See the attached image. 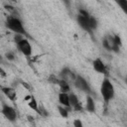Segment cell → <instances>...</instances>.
<instances>
[{"label":"cell","mask_w":127,"mask_h":127,"mask_svg":"<svg viewBox=\"0 0 127 127\" xmlns=\"http://www.w3.org/2000/svg\"><path fill=\"white\" fill-rule=\"evenodd\" d=\"M6 27L15 34H20L25 36L26 38H29V34L27 33L22 21L17 16H9L6 19Z\"/></svg>","instance_id":"obj_1"},{"label":"cell","mask_w":127,"mask_h":127,"mask_svg":"<svg viewBox=\"0 0 127 127\" xmlns=\"http://www.w3.org/2000/svg\"><path fill=\"white\" fill-rule=\"evenodd\" d=\"M100 94H101L102 99L105 104H108V102L114 98L115 89H114L112 82L107 77L103 78V80L100 84Z\"/></svg>","instance_id":"obj_2"},{"label":"cell","mask_w":127,"mask_h":127,"mask_svg":"<svg viewBox=\"0 0 127 127\" xmlns=\"http://www.w3.org/2000/svg\"><path fill=\"white\" fill-rule=\"evenodd\" d=\"M74 86L83 91L84 93H86L87 95H90L91 94V87H90V84L88 83V81L86 80V78H84L82 75L80 74H76V77H75V80L73 82Z\"/></svg>","instance_id":"obj_3"},{"label":"cell","mask_w":127,"mask_h":127,"mask_svg":"<svg viewBox=\"0 0 127 127\" xmlns=\"http://www.w3.org/2000/svg\"><path fill=\"white\" fill-rule=\"evenodd\" d=\"M16 47L18 49V51L20 53H22L25 57L29 58L32 56V53H33V49H32V46L29 42V40L27 38L23 39L22 41H20L19 43L16 44Z\"/></svg>","instance_id":"obj_4"},{"label":"cell","mask_w":127,"mask_h":127,"mask_svg":"<svg viewBox=\"0 0 127 127\" xmlns=\"http://www.w3.org/2000/svg\"><path fill=\"white\" fill-rule=\"evenodd\" d=\"M102 46L103 48L108 51V52H113V53H119L120 48L115 44L114 39H113V35H108L106 37L103 38L102 40Z\"/></svg>","instance_id":"obj_5"},{"label":"cell","mask_w":127,"mask_h":127,"mask_svg":"<svg viewBox=\"0 0 127 127\" xmlns=\"http://www.w3.org/2000/svg\"><path fill=\"white\" fill-rule=\"evenodd\" d=\"M1 111H2V114L4 115V117L6 119H8L10 122H15L17 120V112L14 107L3 103Z\"/></svg>","instance_id":"obj_6"},{"label":"cell","mask_w":127,"mask_h":127,"mask_svg":"<svg viewBox=\"0 0 127 127\" xmlns=\"http://www.w3.org/2000/svg\"><path fill=\"white\" fill-rule=\"evenodd\" d=\"M92 67H93V69L97 73L104 74V75H107L108 74V72H107L108 70H107V67H106L105 64L99 58H97V59H95V60L92 61Z\"/></svg>","instance_id":"obj_7"},{"label":"cell","mask_w":127,"mask_h":127,"mask_svg":"<svg viewBox=\"0 0 127 127\" xmlns=\"http://www.w3.org/2000/svg\"><path fill=\"white\" fill-rule=\"evenodd\" d=\"M75 77H76V74L73 73V71L68 67H64L60 72V78L67 81L68 83L69 82H74Z\"/></svg>","instance_id":"obj_8"},{"label":"cell","mask_w":127,"mask_h":127,"mask_svg":"<svg viewBox=\"0 0 127 127\" xmlns=\"http://www.w3.org/2000/svg\"><path fill=\"white\" fill-rule=\"evenodd\" d=\"M88 18H89V17H83V16H81V15H77V17H76V22H77L78 26H79L82 30H84L85 32L89 33V34L92 36V30H91L90 27H89Z\"/></svg>","instance_id":"obj_9"},{"label":"cell","mask_w":127,"mask_h":127,"mask_svg":"<svg viewBox=\"0 0 127 127\" xmlns=\"http://www.w3.org/2000/svg\"><path fill=\"white\" fill-rule=\"evenodd\" d=\"M1 91L4 93V95H6V97L11 100L12 102H15L17 99V92L15 90V88L13 87H9V86H2L1 87Z\"/></svg>","instance_id":"obj_10"},{"label":"cell","mask_w":127,"mask_h":127,"mask_svg":"<svg viewBox=\"0 0 127 127\" xmlns=\"http://www.w3.org/2000/svg\"><path fill=\"white\" fill-rule=\"evenodd\" d=\"M85 109L89 113H94L96 111V106H95V101L92 98L91 95H87L85 99Z\"/></svg>","instance_id":"obj_11"},{"label":"cell","mask_w":127,"mask_h":127,"mask_svg":"<svg viewBox=\"0 0 127 127\" xmlns=\"http://www.w3.org/2000/svg\"><path fill=\"white\" fill-rule=\"evenodd\" d=\"M58 99L61 105L66 107V108H71L70 107V103H69V96L68 93H64V92H60L58 95Z\"/></svg>","instance_id":"obj_12"},{"label":"cell","mask_w":127,"mask_h":127,"mask_svg":"<svg viewBox=\"0 0 127 127\" xmlns=\"http://www.w3.org/2000/svg\"><path fill=\"white\" fill-rule=\"evenodd\" d=\"M25 100H28V106L31 108V109H33L34 111H36L37 113L39 112V103H38V101H37V99L33 96V95H30V96H27L26 98H25Z\"/></svg>","instance_id":"obj_13"},{"label":"cell","mask_w":127,"mask_h":127,"mask_svg":"<svg viewBox=\"0 0 127 127\" xmlns=\"http://www.w3.org/2000/svg\"><path fill=\"white\" fill-rule=\"evenodd\" d=\"M58 85L60 87V92H64V93L70 92V85H69V83L67 81L60 78V82H59Z\"/></svg>","instance_id":"obj_14"},{"label":"cell","mask_w":127,"mask_h":127,"mask_svg":"<svg viewBox=\"0 0 127 127\" xmlns=\"http://www.w3.org/2000/svg\"><path fill=\"white\" fill-rule=\"evenodd\" d=\"M68 96H69V103H70V107L71 108H74L77 104H79V99L77 97V95L74 93V92H69L68 93Z\"/></svg>","instance_id":"obj_15"},{"label":"cell","mask_w":127,"mask_h":127,"mask_svg":"<svg viewBox=\"0 0 127 127\" xmlns=\"http://www.w3.org/2000/svg\"><path fill=\"white\" fill-rule=\"evenodd\" d=\"M88 23H89V27H90V29L92 31H94V30H96L98 28V21H97V19L95 17L91 16V15L88 18Z\"/></svg>","instance_id":"obj_16"},{"label":"cell","mask_w":127,"mask_h":127,"mask_svg":"<svg viewBox=\"0 0 127 127\" xmlns=\"http://www.w3.org/2000/svg\"><path fill=\"white\" fill-rule=\"evenodd\" d=\"M58 111L60 113V115L63 117V118H67L68 117V108L63 106V105H58Z\"/></svg>","instance_id":"obj_17"},{"label":"cell","mask_w":127,"mask_h":127,"mask_svg":"<svg viewBox=\"0 0 127 127\" xmlns=\"http://www.w3.org/2000/svg\"><path fill=\"white\" fill-rule=\"evenodd\" d=\"M116 4L120 7V9L123 11L125 15H127V0H117Z\"/></svg>","instance_id":"obj_18"},{"label":"cell","mask_w":127,"mask_h":127,"mask_svg":"<svg viewBox=\"0 0 127 127\" xmlns=\"http://www.w3.org/2000/svg\"><path fill=\"white\" fill-rule=\"evenodd\" d=\"M48 82H50V83H52V84H59V82H60V77H58L56 74H51L49 77H48Z\"/></svg>","instance_id":"obj_19"},{"label":"cell","mask_w":127,"mask_h":127,"mask_svg":"<svg viewBox=\"0 0 127 127\" xmlns=\"http://www.w3.org/2000/svg\"><path fill=\"white\" fill-rule=\"evenodd\" d=\"M41 116H43V117H47V116H49V113H48V111L45 109V107L44 106H42V105H40L39 106V112H38Z\"/></svg>","instance_id":"obj_20"},{"label":"cell","mask_w":127,"mask_h":127,"mask_svg":"<svg viewBox=\"0 0 127 127\" xmlns=\"http://www.w3.org/2000/svg\"><path fill=\"white\" fill-rule=\"evenodd\" d=\"M113 39H114V42H115V44L119 47V48H121V46H122V41H121V38L118 36V35H113Z\"/></svg>","instance_id":"obj_21"},{"label":"cell","mask_w":127,"mask_h":127,"mask_svg":"<svg viewBox=\"0 0 127 127\" xmlns=\"http://www.w3.org/2000/svg\"><path fill=\"white\" fill-rule=\"evenodd\" d=\"M5 58L8 60V61H14L15 60V55L13 52H7L5 54Z\"/></svg>","instance_id":"obj_22"},{"label":"cell","mask_w":127,"mask_h":127,"mask_svg":"<svg viewBox=\"0 0 127 127\" xmlns=\"http://www.w3.org/2000/svg\"><path fill=\"white\" fill-rule=\"evenodd\" d=\"M26 37L25 36H23V35H20V34H15V36H14V42L17 44V43H19L20 41H22L23 39H25Z\"/></svg>","instance_id":"obj_23"},{"label":"cell","mask_w":127,"mask_h":127,"mask_svg":"<svg viewBox=\"0 0 127 127\" xmlns=\"http://www.w3.org/2000/svg\"><path fill=\"white\" fill-rule=\"evenodd\" d=\"M72 124H73V127H83V123L80 119H74Z\"/></svg>","instance_id":"obj_24"},{"label":"cell","mask_w":127,"mask_h":127,"mask_svg":"<svg viewBox=\"0 0 127 127\" xmlns=\"http://www.w3.org/2000/svg\"><path fill=\"white\" fill-rule=\"evenodd\" d=\"M21 84H22L23 86H25V88H26V89H28V90H31V86H30L28 83H26L25 81H21Z\"/></svg>","instance_id":"obj_25"},{"label":"cell","mask_w":127,"mask_h":127,"mask_svg":"<svg viewBox=\"0 0 127 127\" xmlns=\"http://www.w3.org/2000/svg\"><path fill=\"white\" fill-rule=\"evenodd\" d=\"M28 120H29L30 122H34V117H33V116H30V115H29V116H28Z\"/></svg>","instance_id":"obj_26"},{"label":"cell","mask_w":127,"mask_h":127,"mask_svg":"<svg viewBox=\"0 0 127 127\" xmlns=\"http://www.w3.org/2000/svg\"><path fill=\"white\" fill-rule=\"evenodd\" d=\"M1 75H2V76H5V75H6V74H5V71H4L2 68H1Z\"/></svg>","instance_id":"obj_27"},{"label":"cell","mask_w":127,"mask_h":127,"mask_svg":"<svg viewBox=\"0 0 127 127\" xmlns=\"http://www.w3.org/2000/svg\"><path fill=\"white\" fill-rule=\"evenodd\" d=\"M125 83L127 84V76H126V78H125Z\"/></svg>","instance_id":"obj_28"}]
</instances>
